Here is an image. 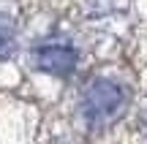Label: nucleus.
Segmentation results:
<instances>
[{
    "instance_id": "1",
    "label": "nucleus",
    "mask_w": 147,
    "mask_h": 144,
    "mask_svg": "<svg viewBox=\"0 0 147 144\" xmlns=\"http://www.w3.org/2000/svg\"><path fill=\"white\" fill-rule=\"evenodd\" d=\"M128 103V92L112 79H95L82 95V112L93 128L115 123Z\"/></svg>"
},
{
    "instance_id": "2",
    "label": "nucleus",
    "mask_w": 147,
    "mask_h": 144,
    "mask_svg": "<svg viewBox=\"0 0 147 144\" xmlns=\"http://www.w3.org/2000/svg\"><path fill=\"white\" fill-rule=\"evenodd\" d=\"M36 65L47 74L68 76L76 68V49L71 44H47L36 49Z\"/></svg>"
},
{
    "instance_id": "3",
    "label": "nucleus",
    "mask_w": 147,
    "mask_h": 144,
    "mask_svg": "<svg viewBox=\"0 0 147 144\" xmlns=\"http://www.w3.org/2000/svg\"><path fill=\"white\" fill-rule=\"evenodd\" d=\"M14 41H16V25L11 16L0 14V60L8 57L14 52Z\"/></svg>"
}]
</instances>
